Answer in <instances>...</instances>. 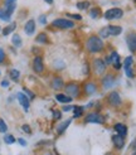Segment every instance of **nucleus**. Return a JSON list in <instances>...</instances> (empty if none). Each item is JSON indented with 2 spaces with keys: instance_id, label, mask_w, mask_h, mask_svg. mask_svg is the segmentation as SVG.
<instances>
[{
  "instance_id": "17",
  "label": "nucleus",
  "mask_w": 136,
  "mask_h": 155,
  "mask_svg": "<svg viewBox=\"0 0 136 155\" xmlns=\"http://www.w3.org/2000/svg\"><path fill=\"white\" fill-rule=\"evenodd\" d=\"M114 77L111 76V74H108V76H106L103 78V81H102V83H103V87L105 88H110V87H112V85L115 83V81H114Z\"/></svg>"
},
{
  "instance_id": "2",
  "label": "nucleus",
  "mask_w": 136,
  "mask_h": 155,
  "mask_svg": "<svg viewBox=\"0 0 136 155\" xmlns=\"http://www.w3.org/2000/svg\"><path fill=\"white\" fill-rule=\"evenodd\" d=\"M123 15V11L119 8H112V9H108L106 13H105V18L108 20H112V19H119Z\"/></svg>"
},
{
  "instance_id": "4",
  "label": "nucleus",
  "mask_w": 136,
  "mask_h": 155,
  "mask_svg": "<svg viewBox=\"0 0 136 155\" xmlns=\"http://www.w3.org/2000/svg\"><path fill=\"white\" fill-rule=\"evenodd\" d=\"M66 91H67V94L69 97H77L78 94H79V87L76 83H69V85H67Z\"/></svg>"
},
{
  "instance_id": "24",
  "label": "nucleus",
  "mask_w": 136,
  "mask_h": 155,
  "mask_svg": "<svg viewBox=\"0 0 136 155\" xmlns=\"http://www.w3.org/2000/svg\"><path fill=\"white\" fill-rule=\"evenodd\" d=\"M13 44L15 47H20L22 46V38L18 34H14L13 35Z\"/></svg>"
},
{
  "instance_id": "31",
  "label": "nucleus",
  "mask_w": 136,
  "mask_h": 155,
  "mask_svg": "<svg viewBox=\"0 0 136 155\" xmlns=\"http://www.w3.org/2000/svg\"><path fill=\"white\" fill-rule=\"evenodd\" d=\"M7 130H8L7 124H5L1 119H0V133H7Z\"/></svg>"
},
{
  "instance_id": "19",
  "label": "nucleus",
  "mask_w": 136,
  "mask_h": 155,
  "mask_svg": "<svg viewBox=\"0 0 136 155\" xmlns=\"http://www.w3.org/2000/svg\"><path fill=\"white\" fill-rule=\"evenodd\" d=\"M108 33L110 35H119L122 32V28L119 25H108Z\"/></svg>"
},
{
  "instance_id": "18",
  "label": "nucleus",
  "mask_w": 136,
  "mask_h": 155,
  "mask_svg": "<svg viewBox=\"0 0 136 155\" xmlns=\"http://www.w3.org/2000/svg\"><path fill=\"white\" fill-rule=\"evenodd\" d=\"M71 122H72V120H66V121H63V122L58 124V126H57V131H58L59 134L64 133V131H66V129L71 125Z\"/></svg>"
},
{
  "instance_id": "35",
  "label": "nucleus",
  "mask_w": 136,
  "mask_h": 155,
  "mask_svg": "<svg viewBox=\"0 0 136 155\" xmlns=\"http://www.w3.org/2000/svg\"><path fill=\"white\" fill-rule=\"evenodd\" d=\"M69 18H73V19H78V20H81L82 19V16L81 15H78V14H67Z\"/></svg>"
},
{
  "instance_id": "38",
  "label": "nucleus",
  "mask_w": 136,
  "mask_h": 155,
  "mask_svg": "<svg viewBox=\"0 0 136 155\" xmlns=\"http://www.w3.org/2000/svg\"><path fill=\"white\" fill-rule=\"evenodd\" d=\"M53 116H54V119H61V112H59V111H54Z\"/></svg>"
},
{
  "instance_id": "41",
  "label": "nucleus",
  "mask_w": 136,
  "mask_h": 155,
  "mask_svg": "<svg viewBox=\"0 0 136 155\" xmlns=\"http://www.w3.org/2000/svg\"><path fill=\"white\" fill-rule=\"evenodd\" d=\"M18 141H19V142H20V144H22L23 146H25V141H24L23 139H19V140H18Z\"/></svg>"
},
{
  "instance_id": "21",
  "label": "nucleus",
  "mask_w": 136,
  "mask_h": 155,
  "mask_svg": "<svg viewBox=\"0 0 136 155\" xmlns=\"http://www.w3.org/2000/svg\"><path fill=\"white\" fill-rule=\"evenodd\" d=\"M10 16H11V15H10L5 9H1V10H0V19H1V20H4V22H9V20H10Z\"/></svg>"
},
{
  "instance_id": "9",
  "label": "nucleus",
  "mask_w": 136,
  "mask_h": 155,
  "mask_svg": "<svg viewBox=\"0 0 136 155\" xmlns=\"http://www.w3.org/2000/svg\"><path fill=\"white\" fill-rule=\"evenodd\" d=\"M16 97H18V100H19L20 105L24 107V110L28 111V109H29V98L24 95V94H22V92H19V94L16 95Z\"/></svg>"
},
{
  "instance_id": "5",
  "label": "nucleus",
  "mask_w": 136,
  "mask_h": 155,
  "mask_svg": "<svg viewBox=\"0 0 136 155\" xmlns=\"http://www.w3.org/2000/svg\"><path fill=\"white\" fill-rule=\"evenodd\" d=\"M126 42H127V46H129L130 51H131V52H136V33L127 34Z\"/></svg>"
},
{
  "instance_id": "15",
  "label": "nucleus",
  "mask_w": 136,
  "mask_h": 155,
  "mask_svg": "<svg viewBox=\"0 0 136 155\" xmlns=\"http://www.w3.org/2000/svg\"><path fill=\"white\" fill-rule=\"evenodd\" d=\"M110 58H111V63L115 66V68H117V70H119V68L121 67V63H120V55L117 54L116 52H112V54H111Z\"/></svg>"
},
{
  "instance_id": "40",
  "label": "nucleus",
  "mask_w": 136,
  "mask_h": 155,
  "mask_svg": "<svg viewBox=\"0 0 136 155\" xmlns=\"http://www.w3.org/2000/svg\"><path fill=\"white\" fill-rule=\"evenodd\" d=\"M73 109H75L73 106H64L63 107V111H69V110H73Z\"/></svg>"
},
{
  "instance_id": "45",
  "label": "nucleus",
  "mask_w": 136,
  "mask_h": 155,
  "mask_svg": "<svg viewBox=\"0 0 136 155\" xmlns=\"http://www.w3.org/2000/svg\"><path fill=\"white\" fill-rule=\"evenodd\" d=\"M135 1H136V0H135Z\"/></svg>"
},
{
  "instance_id": "25",
  "label": "nucleus",
  "mask_w": 136,
  "mask_h": 155,
  "mask_svg": "<svg viewBox=\"0 0 136 155\" xmlns=\"http://www.w3.org/2000/svg\"><path fill=\"white\" fill-rule=\"evenodd\" d=\"M14 29H15V24H14V23H11L9 27H7V28H5V29L3 30V34H4V35H8V34H10L11 32H13Z\"/></svg>"
},
{
  "instance_id": "14",
  "label": "nucleus",
  "mask_w": 136,
  "mask_h": 155,
  "mask_svg": "<svg viewBox=\"0 0 136 155\" xmlns=\"http://www.w3.org/2000/svg\"><path fill=\"white\" fill-rule=\"evenodd\" d=\"M115 131H117V134L125 138L126 134H127V127L123 125V124H116L115 125Z\"/></svg>"
},
{
  "instance_id": "20",
  "label": "nucleus",
  "mask_w": 136,
  "mask_h": 155,
  "mask_svg": "<svg viewBox=\"0 0 136 155\" xmlns=\"http://www.w3.org/2000/svg\"><path fill=\"white\" fill-rule=\"evenodd\" d=\"M55 100L62 102V103H69L72 101V97L69 96H67V95H62V94H58V95H55Z\"/></svg>"
},
{
  "instance_id": "22",
  "label": "nucleus",
  "mask_w": 136,
  "mask_h": 155,
  "mask_svg": "<svg viewBox=\"0 0 136 155\" xmlns=\"http://www.w3.org/2000/svg\"><path fill=\"white\" fill-rule=\"evenodd\" d=\"M62 87H63V81H62V78H54L53 79V88L59 90Z\"/></svg>"
},
{
  "instance_id": "16",
  "label": "nucleus",
  "mask_w": 136,
  "mask_h": 155,
  "mask_svg": "<svg viewBox=\"0 0 136 155\" xmlns=\"http://www.w3.org/2000/svg\"><path fill=\"white\" fill-rule=\"evenodd\" d=\"M15 1L16 0H5V7H7L5 10H7L10 15L13 14V11L15 10Z\"/></svg>"
},
{
  "instance_id": "27",
  "label": "nucleus",
  "mask_w": 136,
  "mask_h": 155,
  "mask_svg": "<svg viewBox=\"0 0 136 155\" xmlns=\"http://www.w3.org/2000/svg\"><path fill=\"white\" fill-rule=\"evenodd\" d=\"M38 43H47L48 42V38H47V35L44 33H40L38 34V37H37V39H35Z\"/></svg>"
},
{
  "instance_id": "13",
  "label": "nucleus",
  "mask_w": 136,
  "mask_h": 155,
  "mask_svg": "<svg viewBox=\"0 0 136 155\" xmlns=\"http://www.w3.org/2000/svg\"><path fill=\"white\" fill-rule=\"evenodd\" d=\"M131 64H132V57H127L125 59V63H123V67H125V71H126V74L129 77H132L134 74L131 72Z\"/></svg>"
},
{
  "instance_id": "23",
  "label": "nucleus",
  "mask_w": 136,
  "mask_h": 155,
  "mask_svg": "<svg viewBox=\"0 0 136 155\" xmlns=\"http://www.w3.org/2000/svg\"><path fill=\"white\" fill-rule=\"evenodd\" d=\"M86 92H87L88 95H92L96 92V86L93 83H87L86 85Z\"/></svg>"
},
{
  "instance_id": "26",
  "label": "nucleus",
  "mask_w": 136,
  "mask_h": 155,
  "mask_svg": "<svg viewBox=\"0 0 136 155\" xmlns=\"http://www.w3.org/2000/svg\"><path fill=\"white\" fill-rule=\"evenodd\" d=\"M19 76H20V72L18 71V70H11V71H10V78H11V79H14V81H18Z\"/></svg>"
},
{
  "instance_id": "42",
  "label": "nucleus",
  "mask_w": 136,
  "mask_h": 155,
  "mask_svg": "<svg viewBox=\"0 0 136 155\" xmlns=\"http://www.w3.org/2000/svg\"><path fill=\"white\" fill-rule=\"evenodd\" d=\"M1 86H3V87H7V86H9V82H7V81H4V82L1 83Z\"/></svg>"
},
{
  "instance_id": "30",
  "label": "nucleus",
  "mask_w": 136,
  "mask_h": 155,
  "mask_svg": "<svg viewBox=\"0 0 136 155\" xmlns=\"http://www.w3.org/2000/svg\"><path fill=\"white\" fill-rule=\"evenodd\" d=\"M90 15H91L92 18H97V16H100V9H97V8L92 9V10L90 11Z\"/></svg>"
},
{
  "instance_id": "11",
  "label": "nucleus",
  "mask_w": 136,
  "mask_h": 155,
  "mask_svg": "<svg viewBox=\"0 0 136 155\" xmlns=\"http://www.w3.org/2000/svg\"><path fill=\"white\" fill-rule=\"evenodd\" d=\"M112 141H114V145L117 148V149H122L123 145H125V141H123V136L121 135H114L112 136Z\"/></svg>"
},
{
  "instance_id": "33",
  "label": "nucleus",
  "mask_w": 136,
  "mask_h": 155,
  "mask_svg": "<svg viewBox=\"0 0 136 155\" xmlns=\"http://www.w3.org/2000/svg\"><path fill=\"white\" fill-rule=\"evenodd\" d=\"M100 35L102 37V38H107V37L110 35V33H108V28H103V29H101Z\"/></svg>"
},
{
  "instance_id": "10",
  "label": "nucleus",
  "mask_w": 136,
  "mask_h": 155,
  "mask_svg": "<svg viewBox=\"0 0 136 155\" xmlns=\"http://www.w3.org/2000/svg\"><path fill=\"white\" fill-rule=\"evenodd\" d=\"M33 68L37 73H40L44 70V66H43V62H42V58L40 57H35L34 61H33Z\"/></svg>"
},
{
  "instance_id": "44",
  "label": "nucleus",
  "mask_w": 136,
  "mask_h": 155,
  "mask_svg": "<svg viewBox=\"0 0 136 155\" xmlns=\"http://www.w3.org/2000/svg\"><path fill=\"white\" fill-rule=\"evenodd\" d=\"M106 155H114V154H111V153H107V154H106Z\"/></svg>"
},
{
  "instance_id": "12",
  "label": "nucleus",
  "mask_w": 136,
  "mask_h": 155,
  "mask_svg": "<svg viewBox=\"0 0 136 155\" xmlns=\"http://www.w3.org/2000/svg\"><path fill=\"white\" fill-rule=\"evenodd\" d=\"M24 30H25V33L28 35H32L34 33V30H35V22L33 19L28 20L27 24H25V27H24Z\"/></svg>"
},
{
  "instance_id": "8",
  "label": "nucleus",
  "mask_w": 136,
  "mask_h": 155,
  "mask_svg": "<svg viewBox=\"0 0 136 155\" xmlns=\"http://www.w3.org/2000/svg\"><path fill=\"white\" fill-rule=\"evenodd\" d=\"M86 121L92 124H103V117L98 114H90L86 117Z\"/></svg>"
},
{
  "instance_id": "32",
  "label": "nucleus",
  "mask_w": 136,
  "mask_h": 155,
  "mask_svg": "<svg viewBox=\"0 0 136 155\" xmlns=\"http://www.w3.org/2000/svg\"><path fill=\"white\" fill-rule=\"evenodd\" d=\"M130 151H131V155H136V139L130 145Z\"/></svg>"
},
{
  "instance_id": "3",
  "label": "nucleus",
  "mask_w": 136,
  "mask_h": 155,
  "mask_svg": "<svg viewBox=\"0 0 136 155\" xmlns=\"http://www.w3.org/2000/svg\"><path fill=\"white\" fill-rule=\"evenodd\" d=\"M53 25L61 29H68V28H73L75 24H73L72 20H68V19H55L53 22Z\"/></svg>"
},
{
  "instance_id": "43",
  "label": "nucleus",
  "mask_w": 136,
  "mask_h": 155,
  "mask_svg": "<svg viewBox=\"0 0 136 155\" xmlns=\"http://www.w3.org/2000/svg\"><path fill=\"white\" fill-rule=\"evenodd\" d=\"M46 1H47L48 4H52V3H53V0H46Z\"/></svg>"
},
{
  "instance_id": "39",
  "label": "nucleus",
  "mask_w": 136,
  "mask_h": 155,
  "mask_svg": "<svg viewBox=\"0 0 136 155\" xmlns=\"http://www.w3.org/2000/svg\"><path fill=\"white\" fill-rule=\"evenodd\" d=\"M39 22H40L42 24H46V15H40V18H39Z\"/></svg>"
},
{
  "instance_id": "37",
  "label": "nucleus",
  "mask_w": 136,
  "mask_h": 155,
  "mask_svg": "<svg viewBox=\"0 0 136 155\" xmlns=\"http://www.w3.org/2000/svg\"><path fill=\"white\" fill-rule=\"evenodd\" d=\"M23 130H24V133L30 134V127H29L28 125H23Z\"/></svg>"
},
{
  "instance_id": "36",
  "label": "nucleus",
  "mask_w": 136,
  "mask_h": 155,
  "mask_svg": "<svg viewBox=\"0 0 136 155\" xmlns=\"http://www.w3.org/2000/svg\"><path fill=\"white\" fill-rule=\"evenodd\" d=\"M4 58H5V53H4V51L1 48H0V63L4 61Z\"/></svg>"
},
{
  "instance_id": "7",
  "label": "nucleus",
  "mask_w": 136,
  "mask_h": 155,
  "mask_svg": "<svg viewBox=\"0 0 136 155\" xmlns=\"http://www.w3.org/2000/svg\"><path fill=\"white\" fill-rule=\"evenodd\" d=\"M108 102L112 105V106H119V105L121 103V97L120 95L117 94V92H111V94L108 95Z\"/></svg>"
},
{
  "instance_id": "34",
  "label": "nucleus",
  "mask_w": 136,
  "mask_h": 155,
  "mask_svg": "<svg viewBox=\"0 0 136 155\" xmlns=\"http://www.w3.org/2000/svg\"><path fill=\"white\" fill-rule=\"evenodd\" d=\"M75 110H76V112H75V117H77V116H81V115H82L83 107H75Z\"/></svg>"
},
{
  "instance_id": "28",
  "label": "nucleus",
  "mask_w": 136,
  "mask_h": 155,
  "mask_svg": "<svg viewBox=\"0 0 136 155\" xmlns=\"http://www.w3.org/2000/svg\"><path fill=\"white\" fill-rule=\"evenodd\" d=\"M4 141L7 142V144H13V142H15V138L13 135H5L4 136Z\"/></svg>"
},
{
  "instance_id": "29",
  "label": "nucleus",
  "mask_w": 136,
  "mask_h": 155,
  "mask_svg": "<svg viewBox=\"0 0 136 155\" xmlns=\"http://www.w3.org/2000/svg\"><path fill=\"white\" fill-rule=\"evenodd\" d=\"M88 7H90V3H88V1H82V3H78V4H77V8H78L79 10L88 9Z\"/></svg>"
},
{
  "instance_id": "6",
  "label": "nucleus",
  "mask_w": 136,
  "mask_h": 155,
  "mask_svg": "<svg viewBox=\"0 0 136 155\" xmlns=\"http://www.w3.org/2000/svg\"><path fill=\"white\" fill-rule=\"evenodd\" d=\"M93 68H95V72L97 74H102L105 72V70H106V63H105L102 59H95Z\"/></svg>"
},
{
  "instance_id": "1",
  "label": "nucleus",
  "mask_w": 136,
  "mask_h": 155,
  "mask_svg": "<svg viewBox=\"0 0 136 155\" xmlns=\"http://www.w3.org/2000/svg\"><path fill=\"white\" fill-rule=\"evenodd\" d=\"M103 48V42L101 40V38H98L96 35H92L87 40V49L91 53H97L101 52Z\"/></svg>"
}]
</instances>
